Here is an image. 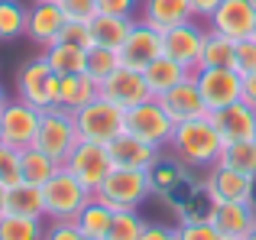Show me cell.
I'll return each instance as SVG.
<instances>
[{
  "label": "cell",
  "mask_w": 256,
  "mask_h": 240,
  "mask_svg": "<svg viewBox=\"0 0 256 240\" xmlns=\"http://www.w3.org/2000/svg\"><path fill=\"white\" fill-rule=\"evenodd\" d=\"M82 240H91V237H82Z\"/></svg>",
  "instance_id": "f907efd6"
},
{
  "label": "cell",
  "mask_w": 256,
  "mask_h": 240,
  "mask_svg": "<svg viewBox=\"0 0 256 240\" xmlns=\"http://www.w3.org/2000/svg\"><path fill=\"white\" fill-rule=\"evenodd\" d=\"M201 65H208V68H234L237 65V42L220 36V32H214V30H208L204 49H201Z\"/></svg>",
  "instance_id": "83f0119b"
},
{
  "label": "cell",
  "mask_w": 256,
  "mask_h": 240,
  "mask_svg": "<svg viewBox=\"0 0 256 240\" xmlns=\"http://www.w3.org/2000/svg\"><path fill=\"white\" fill-rule=\"evenodd\" d=\"M211 224L224 234V240H246L256 224V204L218 202L211 208Z\"/></svg>",
  "instance_id": "d6986e66"
},
{
  "label": "cell",
  "mask_w": 256,
  "mask_h": 240,
  "mask_svg": "<svg viewBox=\"0 0 256 240\" xmlns=\"http://www.w3.org/2000/svg\"><path fill=\"white\" fill-rule=\"evenodd\" d=\"M253 36H256V32H253Z\"/></svg>",
  "instance_id": "f5cc1de1"
},
{
  "label": "cell",
  "mask_w": 256,
  "mask_h": 240,
  "mask_svg": "<svg viewBox=\"0 0 256 240\" xmlns=\"http://www.w3.org/2000/svg\"><path fill=\"white\" fill-rule=\"evenodd\" d=\"M124 120H126L124 108H117V104L107 101V98H98V101H91L88 108H82L75 114V126H78V136L82 140L107 146L124 133Z\"/></svg>",
  "instance_id": "52a82bcc"
},
{
  "label": "cell",
  "mask_w": 256,
  "mask_h": 240,
  "mask_svg": "<svg viewBox=\"0 0 256 240\" xmlns=\"http://www.w3.org/2000/svg\"><path fill=\"white\" fill-rule=\"evenodd\" d=\"M26 16H30V6L26 4H20V0H0V42L26 36Z\"/></svg>",
  "instance_id": "4dcf8cb0"
},
{
  "label": "cell",
  "mask_w": 256,
  "mask_h": 240,
  "mask_svg": "<svg viewBox=\"0 0 256 240\" xmlns=\"http://www.w3.org/2000/svg\"><path fill=\"white\" fill-rule=\"evenodd\" d=\"M42 198H46V221H75L78 211L94 198V192L84 188L65 166H58L56 176L42 185Z\"/></svg>",
  "instance_id": "3957f363"
},
{
  "label": "cell",
  "mask_w": 256,
  "mask_h": 240,
  "mask_svg": "<svg viewBox=\"0 0 256 240\" xmlns=\"http://www.w3.org/2000/svg\"><path fill=\"white\" fill-rule=\"evenodd\" d=\"M10 108V94H6V88L0 84V117H4V110Z\"/></svg>",
  "instance_id": "f6af8a7d"
},
{
  "label": "cell",
  "mask_w": 256,
  "mask_h": 240,
  "mask_svg": "<svg viewBox=\"0 0 256 240\" xmlns=\"http://www.w3.org/2000/svg\"><path fill=\"white\" fill-rule=\"evenodd\" d=\"M114 214H117V211H114L107 202H100V198H91V202H88L84 208L78 211L75 228L82 230V237L104 240V237H107V230H110V224H114Z\"/></svg>",
  "instance_id": "484cf974"
},
{
  "label": "cell",
  "mask_w": 256,
  "mask_h": 240,
  "mask_svg": "<svg viewBox=\"0 0 256 240\" xmlns=\"http://www.w3.org/2000/svg\"><path fill=\"white\" fill-rule=\"evenodd\" d=\"M120 52L117 49H107V46H94V49H88V75L94 78V82H104L110 72L120 68Z\"/></svg>",
  "instance_id": "836d02e7"
},
{
  "label": "cell",
  "mask_w": 256,
  "mask_h": 240,
  "mask_svg": "<svg viewBox=\"0 0 256 240\" xmlns=\"http://www.w3.org/2000/svg\"><path fill=\"white\" fill-rule=\"evenodd\" d=\"M194 84H198L208 110H220L240 101L244 75L237 68H208V65H201V68H194Z\"/></svg>",
  "instance_id": "9c48e42d"
},
{
  "label": "cell",
  "mask_w": 256,
  "mask_h": 240,
  "mask_svg": "<svg viewBox=\"0 0 256 240\" xmlns=\"http://www.w3.org/2000/svg\"><path fill=\"white\" fill-rule=\"evenodd\" d=\"M159 56H162V30H156V26L143 23V20L136 16L126 42L120 46V62L136 68V72H143L146 65L156 62Z\"/></svg>",
  "instance_id": "9a60e30c"
},
{
  "label": "cell",
  "mask_w": 256,
  "mask_h": 240,
  "mask_svg": "<svg viewBox=\"0 0 256 240\" xmlns=\"http://www.w3.org/2000/svg\"><path fill=\"white\" fill-rule=\"evenodd\" d=\"M78 126H75V114L65 108H49L42 110L39 120V133H36V150H42L49 159H56L58 166L68 159V152L78 146Z\"/></svg>",
  "instance_id": "5b68a950"
},
{
  "label": "cell",
  "mask_w": 256,
  "mask_h": 240,
  "mask_svg": "<svg viewBox=\"0 0 256 240\" xmlns=\"http://www.w3.org/2000/svg\"><path fill=\"white\" fill-rule=\"evenodd\" d=\"M133 30V20L130 16H114V13H98L91 20V32H94V46H107V49H117L126 42Z\"/></svg>",
  "instance_id": "4316f807"
},
{
  "label": "cell",
  "mask_w": 256,
  "mask_h": 240,
  "mask_svg": "<svg viewBox=\"0 0 256 240\" xmlns=\"http://www.w3.org/2000/svg\"><path fill=\"white\" fill-rule=\"evenodd\" d=\"M211 195V202H244V204H256V178L246 176V172L227 169V166H211L208 176L201 178Z\"/></svg>",
  "instance_id": "30bf717a"
},
{
  "label": "cell",
  "mask_w": 256,
  "mask_h": 240,
  "mask_svg": "<svg viewBox=\"0 0 256 240\" xmlns=\"http://www.w3.org/2000/svg\"><path fill=\"white\" fill-rule=\"evenodd\" d=\"M178 240H224V234L211 221H188L178 224Z\"/></svg>",
  "instance_id": "d590c367"
},
{
  "label": "cell",
  "mask_w": 256,
  "mask_h": 240,
  "mask_svg": "<svg viewBox=\"0 0 256 240\" xmlns=\"http://www.w3.org/2000/svg\"><path fill=\"white\" fill-rule=\"evenodd\" d=\"M140 4L143 0H98V13H114V16H140Z\"/></svg>",
  "instance_id": "f35d334b"
},
{
  "label": "cell",
  "mask_w": 256,
  "mask_h": 240,
  "mask_svg": "<svg viewBox=\"0 0 256 240\" xmlns=\"http://www.w3.org/2000/svg\"><path fill=\"white\" fill-rule=\"evenodd\" d=\"M42 56H46V62L52 65V72H56V75H62V78L88 72V49H82V46H75V42L58 39V42L46 46Z\"/></svg>",
  "instance_id": "603a6c76"
},
{
  "label": "cell",
  "mask_w": 256,
  "mask_h": 240,
  "mask_svg": "<svg viewBox=\"0 0 256 240\" xmlns=\"http://www.w3.org/2000/svg\"><path fill=\"white\" fill-rule=\"evenodd\" d=\"M218 162L227 166V169L246 172V176L256 178V140H244V143H224Z\"/></svg>",
  "instance_id": "1f68e13d"
},
{
  "label": "cell",
  "mask_w": 256,
  "mask_h": 240,
  "mask_svg": "<svg viewBox=\"0 0 256 240\" xmlns=\"http://www.w3.org/2000/svg\"><path fill=\"white\" fill-rule=\"evenodd\" d=\"M46 218L0 214V240H42Z\"/></svg>",
  "instance_id": "f546056e"
},
{
  "label": "cell",
  "mask_w": 256,
  "mask_h": 240,
  "mask_svg": "<svg viewBox=\"0 0 256 240\" xmlns=\"http://www.w3.org/2000/svg\"><path fill=\"white\" fill-rule=\"evenodd\" d=\"M68 20H82V23H91L98 16V0H58Z\"/></svg>",
  "instance_id": "74e56055"
},
{
  "label": "cell",
  "mask_w": 256,
  "mask_h": 240,
  "mask_svg": "<svg viewBox=\"0 0 256 240\" xmlns=\"http://www.w3.org/2000/svg\"><path fill=\"white\" fill-rule=\"evenodd\" d=\"M169 150H172V159L182 162L185 169H211L220 159L224 140H220L218 126L211 124V114H208V117H198V120L175 124Z\"/></svg>",
  "instance_id": "6da1fadb"
},
{
  "label": "cell",
  "mask_w": 256,
  "mask_h": 240,
  "mask_svg": "<svg viewBox=\"0 0 256 240\" xmlns=\"http://www.w3.org/2000/svg\"><path fill=\"white\" fill-rule=\"evenodd\" d=\"M39 120H42V110L32 108L26 101H10V108L4 110L0 117V133H4V143L6 146H16V150H26V146L36 143V133H39Z\"/></svg>",
  "instance_id": "5bb4252c"
},
{
  "label": "cell",
  "mask_w": 256,
  "mask_h": 240,
  "mask_svg": "<svg viewBox=\"0 0 256 240\" xmlns=\"http://www.w3.org/2000/svg\"><path fill=\"white\" fill-rule=\"evenodd\" d=\"M159 104L166 108V114H169L175 124H185V120H198V117L211 114L204 98H201V91H198V84H194V72H192V78H185V82L175 84L172 91H166V94L159 98Z\"/></svg>",
  "instance_id": "ac0fdd59"
},
{
  "label": "cell",
  "mask_w": 256,
  "mask_h": 240,
  "mask_svg": "<svg viewBox=\"0 0 256 240\" xmlns=\"http://www.w3.org/2000/svg\"><path fill=\"white\" fill-rule=\"evenodd\" d=\"M20 166H23V182H30V185H46L58 169L56 159H49L42 150H36V146L20 150Z\"/></svg>",
  "instance_id": "f1b7e54d"
},
{
  "label": "cell",
  "mask_w": 256,
  "mask_h": 240,
  "mask_svg": "<svg viewBox=\"0 0 256 240\" xmlns=\"http://www.w3.org/2000/svg\"><path fill=\"white\" fill-rule=\"evenodd\" d=\"M23 182V166H20V150L16 146H0V185H16Z\"/></svg>",
  "instance_id": "e575fe53"
},
{
  "label": "cell",
  "mask_w": 256,
  "mask_h": 240,
  "mask_svg": "<svg viewBox=\"0 0 256 240\" xmlns=\"http://www.w3.org/2000/svg\"><path fill=\"white\" fill-rule=\"evenodd\" d=\"M204 32H208V30H201L194 20L162 30V56H169L172 62H178V65H185L188 72H194V68L201 65Z\"/></svg>",
  "instance_id": "8fae6325"
},
{
  "label": "cell",
  "mask_w": 256,
  "mask_h": 240,
  "mask_svg": "<svg viewBox=\"0 0 256 240\" xmlns=\"http://www.w3.org/2000/svg\"><path fill=\"white\" fill-rule=\"evenodd\" d=\"M253 140H256V136H253Z\"/></svg>",
  "instance_id": "db71d44e"
},
{
  "label": "cell",
  "mask_w": 256,
  "mask_h": 240,
  "mask_svg": "<svg viewBox=\"0 0 256 240\" xmlns=\"http://www.w3.org/2000/svg\"><path fill=\"white\" fill-rule=\"evenodd\" d=\"M156 195V182H152V172H140V169H120L114 166L110 176L100 182V188L94 192V198L107 202L114 211H130L140 208L143 202Z\"/></svg>",
  "instance_id": "7a4b0ae2"
},
{
  "label": "cell",
  "mask_w": 256,
  "mask_h": 240,
  "mask_svg": "<svg viewBox=\"0 0 256 240\" xmlns=\"http://www.w3.org/2000/svg\"><path fill=\"white\" fill-rule=\"evenodd\" d=\"M98 98H100V84L94 82L88 72L62 78V91H58V108H65V110H72V114H78L82 108H88V104L98 101Z\"/></svg>",
  "instance_id": "cb8c5ba5"
},
{
  "label": "cell",
  "mask_w": 256,
  "mask_h": 240,
  "mask_svg": "<svg viewBox=\"0 0 256 240\" xmlns=\"http://www.w3.org/2000/svg\"><path fill=\"white\" fill-rule=\"evenodd\" d=\"M140 20L156 26V30H169V26L194 20V10H192V0H143L140 4Z\"/></svg>",
  "instance_id": "44dd1931"
},
{
  "label": "cell",
  "mask_w": 256,
  "mask_h": 240,
  "mask_svg": "<svg viewBox=\"0 0 256 240\" xmlns=\"http://www.w3.org/2000/svg\"><path fill=\"white\" fill-rule=\"evenodd\" d=\"M46 4H58V0H46Z\"/></svg>",
  "instance_id": "681fc988"
},
{
  "label": "cell",
  "mask_w": 256,
  "mask_h": 240,
  "mask_svg": "<svg viewBox=\"0 0 256 240\" xmlns=\"http://www.w3.org/2000/svg\"><path fill=\"white\" fill-rule=\"evenodd\" d=\"M6 214H23V218H46V198L42 185L16 182L6 188Z\"/></svg>",
  "instance_id": "d4e9b609"
},
{
  "label": "cell",
  "mask_w": 256,
  "mask_h": 240,
  "mask_svg": "<svg viewBox=\"0 0 256 240\" xmlns=\"http://www.w3.org/2000/svg\"><path fill=\"white\" fill-rule=\"evenodd\" d=\"M58 91H62V75L52 72L46 56H36L30 62L20 65L16 72V98L39 110L58 108Z\"/></svg>",
  "instance_id": "277c9868"
},
{
  "label": "cell",
  "mask_w": 256,
  "mask_h": 240,
  "mask_svg": "<svg viewBox=\"0 0 256 240\" xmlns=\"http://www.w3.org/2000/svg\"><path fill=\"white\" fill-rule=\"evenodd\" d=\"M175 120L166 114V108L159 104V98H150V101L136 104V108H126V120H124V133L143 140V143H152L159 150H166L172 140Z\"/></svg>",
  "instance_id": "8992f818"
},
{
  "label": "cell",
  "mask_w": 256,
  "mask_h": 240,
  "mask_svg": "<svg viewBox=\"0 0 256 240\" xmlns=\"http://www.w3.org/2000/svg\"><path fill=\"white\" fill-rule=\"evenodd\" d=\"M65 169L72 172V176L78 178V182L84 185V188L98 192L100 182H104L107 176H110L114 169V159H110V150H107L104 143H91V140H78V146L68 152V159H65Z\"/></svg>",
  "instance_id": "ba28073f"
},
{
  "label": "cell",
  "mask_w": 256,
  "mask_h": 240,
  "mask_svg": "<svg viewBox=\"0 0 256 240\" xmlns=\"http://www.w3.org/2000/svg\"><path fill=\"white\" fill-rule=\"evenodd\" d=\"M224 0H192V10H194V20H208Z\"/></svg>",
  "instance_id": "ee69618b"
},
{
  "label": "cell",
  "mask_w": 256,
  "mask_h": 240,
  "mask_svg": "<svg viewBox=\"0 0 256 240\" xmlns=\"http://www.w3.org/2000/svg\"><path fill=\"white\" fill-rule=\"evenodd\" d=\"M100 98H107V101H114L117 108H136V104L150 101V84H146L143 72L130 68V65H120L117 72H110V75L100 82Z\"/></svg>",
  "instance_id": "4fadbf2b"
},
{
  "label": "cell",
  "mask_w": 256,
  "mask_h": 240,
  "mask_svg": "<svg viewBox=\"0 0 256 240\" xmlns=\"http://www.w3.org/2000/svg\"><path fill=\"white\" fill-rule=\"evenodd\" d=\"M0 214H6V185H0Z\"/></svg>",
  "instance_id": "bcb514c9"
},
{
  "label": "cell",
  "mask_w": 256,
  "mask_h": 240,
  "mask_svg": "<svg viewBox=\"0 0 256 240\" xmlns=\"http://www.w3.org/2000/svg\"><path fill=\"white\" fill-rule=\"evenodd\" d=\"M246 240H256V224H253V230H250V237H246Z\"/></svg>",
  "instance_id": "7dc6e473"
},
{
  "label": "cell",
  "mask_w": 256,
  "mask_h": 240,
  "mask_svg": "<svg viewBox=\"0 0 256 240\" xmlns=\"http://www.w3.org/2000/svg\"><path fill=\"white\" fill-rule=\"evenodd\" d=\"M234 68H237L240 75H250V72H256V36L237 42V65H234Z\"/></svg>",
  "instance_id": "ab89813d"
},
{
  "label": "cell",
  "mask_w": 256,
  "mask_h": 240,
  "mask_svg": "<svg viewBox=\"0 0 256 240\" xmlns=\"http://www.w3.org/2000/svg\"><path fill=\"white\" fill-rule=\"evenodd\" d=\"M42 240H82V230L75 228V221H49Z\"/></svg>",
  "instance_id": "60d3db41"
},
{
  "label": "cell",
  "mask_w": 256,
  "mask_h": 240,
  "mask_svg": "<svg viewBox=\"0 0 256 240\" xmlns=\"http://www.w3.org/2000/svg\"><path fill=\"white\" fill-rule=\"evenodd\" d=\"M110 150L114 166L120 169H140V172H152L159 162H162V150L152 143H143V140L130 136V133H120L114 143H107Z\"/></svg>",
  "instance_id": "2e32d148"
},
{
  "label": "cell",
  "mask_w": 256,
  "mask_h": 240,
  "mask_svg": "<svg viewBox=\"0 0 256 240\" xmlns=\"http://www.w3.org/2000/svg\"><path fill=\"white\" fill-rule=\"evenodd\" d=\"M140 240H178V228L162 224V221H146V230Z\"/></svg>",
  "instance_id": "b9f144b4"
},
{
  "label": "cell",
  "mask_w": 256,
  "mask_h": 240,
  "mask_svg": "<svg viewBox=\"0 0 256 240\" xmlns=\"http://www.w3.org/2000/svg\"><path fill=\"white\" fill-rule=\"evenodd\" d=\"M58 39H65V42H75V46H82V49H94V32H91V23H82V20H68Z\"/></svg>",
  "instance_id": "8d00e7d4"
},
{
  "label": "cell",
  "mask_w": 256,
  "mask_h": 240,
  "mask_svg": "<svg viewBox=\"0 0 256 240\" xmlns=\"http://www.w3.org/2000/svg\"><path fill=\"white\" fill-rule=\"evenodd\" d=\"M65 23H68V16H65L62 4H46V0H36V4L30 6V16H26V36H30L36 46H42V49H46V46L58 42Z\"/></svg>",
  "instance_id": "e0dca14e"
},
{
  "label": "cell",
  "mask_w": 256,
  "mask_h": 240,
  "mask_svg": "<svg viewBox=\"0 0 256 240\" xmlns=\"http://www.w3.org/2000/svg\"><path fill=\"white\" fill-rule=\"evenodd\" d=\"M240 101H244V104H250V108L256 110V72L244 75V91H240Z\"/></svg>",
  "instance_id": "7bdbcfd3"
},
{
  "label": "cell",
  "mask_w": 256,
  "mask_h": 240,
  "mask_svg": "<svg viewBox=\"0 0 256 240\" xmlns=\"http://www.w3.org/2000/svg\"><path fill=\"white\" fill-rule=\"evenodd\" d=\"M143 78H146V84H150V94L152 98H162L166 91L175 88V84H182L185 78H192V72H188L185 65L172 62L169 56H159L156 62H150L143 68Z\"/></svg>",
  "instance_id": "7402d4cb"
},
{
  "label": "cell",
  "mask_w": 256,
  "mask_h": 240,
  "mask_svg": "<svg viewBox=\"0 0 256 240\" xmlns=\"http://www.w3.org/2000/svg\"><path fill=\"white\" fill-rule=\"evenodd\" d=\"M253 6H256V0H253Z\"/></svg>",
  "instance_id": "816d5d0a"
},
{
  "label": "cell",
  "mask_w": 256,
  "mask_h": 240,
  "mask_svg": "<svg viewBox=\"0 0 256 240\" xmlns=\"http://www.w3.org/2000/svg\"><path fill=\"white\" fill-rule=\"evenodd\" d=\"M0 146H4V133H0Z\"/></svg>",
  "instance_id": "c3c4849f"
},
{
  "label": "cell",
  "mask_w": 256,
  "mask_h": 240,
  "mask_svg": "<svg viewBox=\"0 0 256 240\" xmlns=\"http://www.w3.org/2000/svg\"><path fill=\"white\" fill-rule=\"evenodd\" d=\"M208 30L220 32V36L244 42L256 32V6L253 0H224L218 10L208 16Z\"/></svg>",
  "instance_id": "7c38bea8"
},
{
  "label": "cell",
  "mask_w": 256,
  "mask_h": 240,
  "mask_svg": "<svg viewBox=\"0 0 256 240\" xmlns=\"http://www.w3.org/2000/svg\"><path fill=\"white\" fill-rule=\"evenodd\" d=\"M211 124L218 126L224 143H244V140L256 136V110L244 101L230 104V108H220V110H211Z\"/></svg>",
  "instance_id": "ffe728a7"
},
{
  "label": "cell",
  "mask_w": 256,
  "mask_h": 240,
  "mask_svg": "<svg viewBox=\"0 0 256 240\" xmlns=\"http://www.w3.org/2000/svg\"><path fill=\"white\" fill-rule=\"evenodd\" d=\"M143 230H146V218L140 214V208L117 211L104 240H140V237H143Z\"/></svg>",
  "instance_id": "d6a6232c"
}]
</instances>
